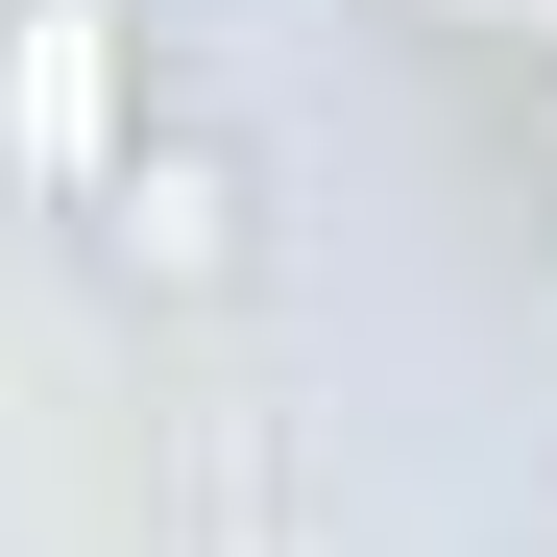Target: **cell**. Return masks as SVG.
<instances>
[{"instance_id": "obj_1", "label": "cell", "mask_w": 557, "mask_h": 557, "mask_svg": "<svg viewBox=\"0 0 557 557\" xmlns=\"http://www.w3.org/2000/svg\"><path fill=\"white\" fill-rule=\"evenodd\" d=\"M146 0H0V195L25 219H98V170L146 146Z\"/></svg>"}, {"instance_id": "obj_2", "label": "cell", "mask_w": 557, "mask_h": 557, "mask_svg": "<svg viewBox=\"0 0 557 557\" xmlns=\"http://www.w3.org/2000/svg\"><path fill=\"white\" fill-rule=\"evenodd\" d=\"M73 243H98V292H146V315H243V292H267V170H243L219 122H146Z\"/></svg>"}]
</instances>
